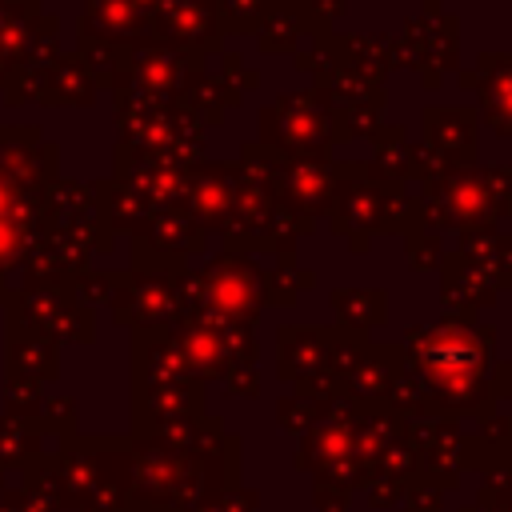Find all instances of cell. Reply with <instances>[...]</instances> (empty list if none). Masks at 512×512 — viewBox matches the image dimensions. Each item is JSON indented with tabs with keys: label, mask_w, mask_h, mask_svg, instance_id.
<instances>
[{
	"label": "cell",
	"mask_w": 512,
	"mask_h": 512,
	"mask_svg": "<svg viewBox=\"0 0 512 512\" xmlns=\"http://www.w3.org/2000/svg\"><path fill=\"white\" fill-rule=\"evenodd\" d=\"M488 184H492V192H496L500 216L512 212V164H508V168H488Z\"/></svg>",
	"instance_id": "obj_18"
},
{
	"label": "cell",
	"mask_w": 512,
	"mask_h": 512,
	"mask_svg": "<svg viewBox=\"0 0 512 512\" xmlns=\"http://www.w3.org/2000/svg\"><path fill=\"white\" fill-rule=\"evenodd\" d=\"M436 256H440L436 232H424V224L408 228V260H412V268H432Z\"/></svg>",
	"instance_id": "obj_16"
},
{
	"label": "cell",
	"mask_w": 512,
	"mask_h": 512,
	"mask_svg": "<svg viewBox=\"0 0 512 512\" xmlns=\"http://www.w3.org/2000/svg\"><path fill=\"white\" fill-rule=\"evenodd\" d=\"M428 8H436V0H428Z\"/></svg>",
	"instance_id": "obj_22"
},
{
	"label": "cell",
	"mask_w": 512,
	"mask_h": 512,
	"mask_svg": "<svg viewBox=\"0 0 512 512\" xmlns=\"http://www.w3.org/2000/svg\"><path fill=\"white\" fill-rule=\"evenodd\" d=\"M312 496H316V512H348V496L328 484H316Z\"/></svg>",
	"instance_id": "obj_19"
},
{
	"label": "cell",
	"mask_w": 512,
	"mask_h": 512,
	"mask_svg": "<svg viewBox=\"0 0 512 512\" xmlns=\"http://www.w3.org/2000/svg\"><path fill=\"white\" fill-rule=\"evenodd\" d=\"M332 308L340 316V328L348 332H364L388 320V296L380 288H336Z\"/></svg>",
	"instance_id": "obj_12"
},
{
	"label": "cell",
	"mask_w": 512,
	"mask_h": 512,
	"mask_svg": "<svg viewBox=\"0 0 512 512\" xmlns=\"http://www.w3.org/2000/svg\"><path fill=\"white\" fill-rule=\"evenodd\" d=\"M264 148L284 156H328V144L336 140L332 120L316 92H284L264 112Z\"/></svg>",
	"instance_id": "obj_4"
},
{
	"label": "cell",
	"mask_w": 512,
	"mask_h": 512,
	"mask_svg": "<svg viewBox=\"0 0 512 512\" xmlns=\"http://www.w3.org/2000/svg\"><path fill=\"white\" fill-rule=\"evenodd\" d=\"M416 216H420V224H432V228L472 232V228H492L500 216V204L488 184V172L456 168V172H444V176L420 184Z\"/></svg>",
	"instance_id": "obj_3"
},
{
	"label": "cell",
	"mask_w": 512,
	"mask_h": 512,
	"mask_svg": "<svg viewBox=\"0 0 512 512\" xmlns=\"http://www.w3.org/2000/svg\"><path fill=\"white\" fill-rule=\"evenodd\" d=\"M512 464V420L508 416H484L472 436H464V468H476L480 476Z\"/></svg>",
	"instance_id": "obj_10"
},
{
	"label": "cell",
	"mask_w": 512,
	"mask_h": 512,
	"mask_svg": "<svg viewBox=\"0 0 512 512\" xmlns=\"http://www.w3.org/2000/svg\"><path fill=\"white\" fill-rule=\"evenodd\" d=\"M300 32H308L304 20H300L296 12H288V8L276 4V8L260 20V48H264V52H288Z\"/></svg>",
	"instance_id": "obj_13"
},
{
	"label": "cell",
	"mask_w": 512,
	"mask_h": 512,
	"mask_svg": "<svg viewBox=\"0 0 512 512\" xmlns=\"http://www.w3.org/2000/svg\"><path fill=\"white\" fill-rule=\"evenodd\" d=\"M496 328L444 316L436 324L408 328L404 364L416 372L424 400L436 416H492V388L484 380Z\"/></svg>",
	"instance_id": "obj_1"
},
{
	"label": "cell",
	"mask_w": 512,
	"mask_h": 512,
	"mask_svg": "<svg viewBox=\"0 0 512 512\" xmlns=\"http://www.w3.org/2000/svg\"><path fill=\"white\" fill-rule=\"evenodd\" d=\"M392 56L400 64L416 68L428 88H436L440 72L456 68V16L440 12V8H424L420 16H412L404 24L400 40L392 44Z\"/></svg>",
	"instance_id": "obj_5"
},
{
	"label": "cell",
	"mask_w": 512,
	"mask_h": 512,
	"mask_svg": "<svg viewBox=\"0 0 512 512\" xmlns=\"http://www.w3.org/2000/svg\"><path fill=\"white\" fill-rule=\"evenodd\" d=\"M404 512H444V500H440V488H432L424 476H412L404 484Z\"/></svg>",
	"instance_id": "obj_15"
},
{
	"label": "cell",
	"mask_w": 512,
	"mask_h": 512,
	"mask_svg": "<svg viewBox=\"0 0 512 512\" xmlns=\"http://www.w3.org/2000/svg\"><path fill=\"white\" fill-rule=\"evenodd\" d=\"M508 288H512V280H508Z\"/></svg>",
	"instance_id": "obj_24"
},
{
	"label": "cell",
	"mask_w": 512,
	"mask_h": 512,
	"mask_svg": "<svg viewBox=\"0 0 512 512\" xmlns=\"http://www.w3.org/2000/svg\"><path fill=\"white\" fill-rule=\"evenodd\" d=\"M488 388H492V400H508V396H512V360L492 368V380H488Z\"/></svg>",
	"instance_id": "obj_20"
},
{
	"label": "cell",
	"mask_w": 512,
	"mask_h": 512,
	"mask_svg": "<svg viewBox=\"0 0 512 512\" xmlns=\"http://www.w3.org/2000/svg\"><path fill=\"white\" fill-rule=\"evenodd\" d=\"M460 472H464V432L456 428V420H444L440 432H436V440L420 456V476L432 488L452 492L460 484Z\"/></svg>",
	"instance_id": "obj_11"
},
{
	"label": "cell",
	"mask_w": 512,
	"mask_h": 512,
	"mask_svg": "<svg viewBox=\"0 0 512 512\" xmlns=\"http://www.w3.org/2000/svg\"><path fill=\"white\" fill-rule=\"evenodd\" d=\"M404 368V348L400 344H368L352 376L344 380V400L352 404H380L392 376Z\"/></svg>",
	"instance_id": "obj_9"
},
{
	"label": "cell",
	"mask_w": 512,
	"mask_h": 512,
	"mask_svg": "<svg viewBox=\"0 0 512 512\" xmlns=\"http://www.w3.org/2000/svg\"><path fill=\"white\" fill-rule=\"evenodd\" d=\"M276 420H280L284 432L304 436V432L320 420V400H308V396H284V400L276 404Z\"/></svg>",
	"instance_id": "obj_14"
},
{
	"label": "cell",
	"mask_w": 512,
	"mask_h": 512,
	"mask_svg": "<svg viewBox=\"0 0 512 512\" xmlns=\"http://www.w3.org/2000/svg\"><path fill=\"white\" fill-rule=\"evenodd\" d=\"M440 280H444V308L456 316V320H472V312H480V308H488L492 300H496V280L492 276H484L476 264H468L460 252H452L448 256V264H444V272H440Z\"/></svg>",
	"instance_id": "obj_8"
},
{
	"label": "cell",
	"mask_w": 512,
	"mask_h": 512,
	"mask_svg": "<svg viewBox=\"0 0 512 512\" xmlns=\"http://www.w3.org/2000/svg\"><path fill=\"white\" fill-rule=\"evenodd\" d=\"M508 248H512V236H508Z\"/></svg>",
	"instance_id": "obj_23"
},
{
	"label": "cell",
	"mask_w": 512,
	"mask_h": 512,
	"mask_svg": "<svg viewBox=\"0 0 512 512\" xmlns=\"http://www.w3.org/2000/svg\"><path fill=\"white\" fill-rule=\"evenodd\" d=\"M484 504H492V500H484ZM496 504H500V508H504V512H512V492H508V496H504V500H496Z\"/></svg>",
	"instance_id": "obj_21"
},
{
	"label": "cell",
	"mask_w": 512,
	"mask_h": 512,
	"mask_svg": "<svg viewBox=\"0 0 512 512\" xmlns=\"http://www.w3.org/2000/svg\"><path fill=\"white\" fill-rule=\"evenodd\" d=\"M364 488H368V504H372V508H392V504L404 496V484L392 480V476H372Z\"/></svg>",
	"instance_id": "obj_17"
},
{
	"label": "cell",
	"mask_w": 512,
	"mask_h": 512,
	"mask_svg": "<svg viewBox=\"0 0 512 512\" xmlns=\"http://www.w3.org/2000/svg\"><path fill=\"white\" fill-rule=\"evenodd\" d=\"M328 220L336 232H352V248H368V236L360 232H408L420 224L416 200L384 180H368V184L336 180L328 196Z\"/></svg>",
	"instance_id": "obj_2"
},
{
	"label": "cell",
	"mask_w": 512,
	"mask_h": 512,
	"mask_svg": "<svg viewBox=\"0 0 512 512\" xmlns=\"http://www.w3.org/2000/svg\"><path fill=\"white\" fill-rule=\"evenodd\" d=\"M208 292L232 324H252L264 300V276L244 256H220L208 272Z\"/></svg>",
	"instance_id": "obj_6"
},
{
	"label": "cell",
	"mask_w": 512,
	"mask_h": 512,
	"mask_svg": "<svg viewBox=\"0 0 512 512\" xmlns=\"http://www.w3.org/2000/svg\"><path fill=\"white\" fill-rule=\"evenodd\" d=\"M464 88L480 92V108L500 136H512V52H484L472 72L460 76Z\"/></svg>",
	"instance_id": "obj_7"
}]
</instances>
